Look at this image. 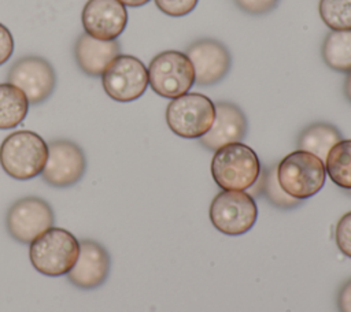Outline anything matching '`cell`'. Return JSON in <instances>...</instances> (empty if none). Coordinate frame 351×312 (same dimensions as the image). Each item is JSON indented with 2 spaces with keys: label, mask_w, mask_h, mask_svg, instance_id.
I'll list each match as a JSON object with an SVG mask.
<instances>
[{
  "label": "cell",
  "mask_w": 351,
  "mask_h": 312,
  "mask_svg": "<svg viewBox=\"0 0 351 312\" xmlns=\"http://www.w3.org/2000/svg\"><path fill=\"white\" fill-rule=\"evenodd\" d=\"M14 51V38L11 31L0 23V66L4 64L12 55Z\"/></svg>",
  "instance_id": "484cf974"
},
{
  "label": "cell",
  "mask_w": 351,
  "mask_h": 312,
  "mask_svg": "<svg viewBox=\"0 0 351 312\" xmlns=\"http://www.w3.org/2000/svg\"><path fill=\"white\" fill-rule=\"evenodd\" d=\"M336 305L339 312H351V278L340 286L336 297Z\"/></svg>",
  "instance_id": "4316f807"
},
{
  "label": "cell",
  "mask_w": 351,
  "mask_h": 312,
  "mask_svg": "<svg viewBox=\"0 0 351 312\" xmlns=\"http://www.w3.org/2000/svg\"><path fill=\"white\" fill-rule=\"evenodd\" d=\"M81 19L85 33L93 38L110 41L125 30L128 11L119 0H88Z\"/></svg>",
  "instance_id": "4fadbf2b"
},
{
  "label": "cell",
  "mask_w": 351,
  "mask_h": 312,
  "mask_svg": "<svg viewBox=\"0 0 351 312\" xmlns=\"http://www.w3.org/2000/svg\"><path fill=\"white\" fill-rule=\"evenodd\" d=\"M110 267V255L101 244L93 239H81L78 259L67 272V279L81 290H93L106 282Z\"/></svg>",
  "instance_id": "5bb4252c"
},
{
  "label": "cell",
  "mask_w": 351,
  "mask_h": 312,
  "mask_svg": "<svg viewBox=\"0 0 351 312\" xmlns=\"http://www.w3.org/2000/svg\"><path fill=\"white\" fill-rule=\"evenodd\" d=\"M325 171L330 181L351 190V140H340L326 155Z\"/></svg>",
  "instance_id": "ffe728a7"
},
{
  "label": "cell",
  "mask_w": 351,
  "mask_h": 312,
  "mask_svg": "<svg viewBox=\"0 0 351 312\" xmlns=\"http://www.w3.org/2000/svg\"><path fill=\"white\" fill-rule=\"evenodd\" d=\"M151 89L165 99H176L189 92L195 83V71L188 56L178 51L158 53L148 66Z\"/></svg>",
  "instance_id": "52a82bcc"
},
{
  "label": "cell",
  "mask_w": 351,
  "mask_h": 312,
  "mask_svg": "<svg viewBox=\"0 0 351 312\" xmlns=\"http://www.w3.org/2000/svg\"><path fill=\"white\" fill-rule=\"evenodd\" d=\"M85 170V155L75 142L70 140L48 142V159L41 172L44 182L53 187H69L84 177Z\"/></svg>",
  "instance_id": "8fae6325"
},
{
  "label": "cell",
  "mask_w": 351,
  "mask_h": 312,
  "mask_svg": "<svg viewBox=\"0 0 351 312\" xmlns=\"http://www.w3.org/2000/svg\"><path fill=\"white\" fill-rule=\"evenodd\" d=\"M322 59L340 73L351 71V30H332L322 42Z\"/></svg>",
  "instance_id": "d6986e66"
},
{
  "label": "cell",
  "mask_w": 351,
  "mask_h": 312,
  "mask_svg": "<svg viewBox=\"0 0 351 312\" xmlns=\"http://www.w3.org/2000/svg\"><path fill=\"white\" fill-rule=\"evenodd\" d=\"M335 241L339 250L351 259V211L344 213L336 223Z\"/></svg>",
  "instance_id": "603a6c76"
},
{
  "label": "cell",
  "mask_w": 351,
  "mask_h": 312,
  "mask_svg": "<svg viewBox=\"0 0 351 312\" xmlns=\"http://www.w3.org/2000/svg\"><path fill=\"white\" fill-rule=\"evenodd\" d=\"M29 101L16 86L0 83V130H10L23 122L27 115Z\"/></svg>",
  "instance_id": "ac0fdd59"
},
{
  "label": "cell",
  "mask_w": 351,
  "mask_h": 312,
  "mask_svg": "<svg viewBox=\"0 0 351 312\" xmlns=\"http://www.w3.org/2000/svg\"><path fill=\"white\" fill-rule=\"evenodd\" d=\"M185 55L195 71V83L210 86L219 82L230 68V53L228 48L213 38L192 42Z\"/></svg>",
  "instance_id": "7c38bea8"
},
{
  "label": "cell",
  "mask_w": 351,
  "mask_h": 312,
  "mask_svg": "<svg viewBox=\"0 0 351 312\" xmlns=\"http://www.w3.org/2000/svg\"><path fill=\"white\" fill-rule=\"evenodd\" d=\"M341 134L336 126L325 122H315L306 126L298 137V149L310 152L325 161L328 152L340 141Z\"/></svg>",
  "instance_id": "e0dca14e"
},
{
  "label": "cell",
  "mask_w": 351,
  "mask_h": 312,
  "mask_svg": "<svg viewBox=\"0 0 351 312\" xmlns=\"http://www.w3.org/2000/svg\"><path fill=\"white\" fill-rule=\"evenodd\" d=\"M55 215L51 205L36 196L16 200L7 212L8 234L18 242L29 245L41 233L53 227Z\"/></svg>",
  "instance_id": "ba28073f"
},
{
  "label": "cell",
  "mask_w": 351,
  "mask_h": 312,
  "mask_svg": "<svg viewBox=\"0 0 351 312\" xmlns=\"http://www.w3.org/2000/svg\"><path fill=\"white\" fill-rule=\"evenodd\" d=\"M256 186V194L265 196V198L276 208L291 209L300 205V200L288 196L280 186L277 181V163L266 167L261 171L258 181L254 183ZM252 187V186H251Z\"/></svg>",
  "instance_id": "44dd1931"
},
{
  "label": "cell",
  "mask_w": 351,
  "mask_h": 312,
  "mask_svg": "<svg viewBox=\"0 0 351 312\" xmlns=\"http://www.w3.org/2000/svg\"><path fill=\"white\" fill-rule=\"evenodd\" d=\"M346 192H347V193L351 196V190H346Z\"/></svg>",
  "instance_id": "f546056e"
},
{
  "label": "cell",
  "mask_w": 351,
  "mask_h": 312,
  "mask_svg": "<svg viewBox=\"0 0 351 312\" xmlns=\"http://www.w3.org/2000/svg\"><path fill=\"white\" fill-rule=\"evenodd\" d=\"M213 226L225 235H241L252 229L258 218L254 197L244 190H222L210 204Z\"/></svg>",
  "instance_id": "5b68a950"
},
{
  "label": "cell",
  "mask_w": 351,
  "mask_h": 312,
  "mask_svg": "<svg viewBox=\"0 0 351 312\" xmlns=\"http://www.w3.org/2000/svg\"><path fill=\"white\" fill-rule=\"evenodd\" d=\"M104 92L115 101L128 103L143 96L148 86V71L130 55L117 56L101 75Z\"/></svg>",
  "instance_id": "9c48e42d"
},
{
  "label": "cell",
  "mask_w": 351,
  "mask_h": 312,
  "mask_svg": "<svg viewBox=\"0 0 351 312\" xmlns=\"http://www.w3.org/2000/svg\"><path fill=\"white\" fill-rule=\"evenodd\" d=\"M319 16L332 30H351V0H319Z\"/></svg>",
  "instance_id": "7402d4cb"
},
{
  "label": "cell",
  "mask_w": 351,
  "mask_h": 312,
  "mask_svg": "<svg viewBox=\"0 0 351 312\" xmlns=\"http://www.w3.org/2000/svg\"><path fill=\"white\" fill-rule=\"evenodd\" d=\"M7 82L21 89L29 104H40L52 94L56 75L48 60L41 56L27 55L11 66Z\"/></svg>",
  "instance_id": "30bf717a"
},
{
  "label": "cell",
  "mask_w": 351,
  "mask_h": 312,
  "mask_svg": "<svg viewBox=\"0 0 351 312\" xmlns=\"http://www.w3.org/2000/svg\"><path fill=\"white\" fill-rule=\"evenodd\" d=\"M47 159L48 144L30 130L14 131L0 145V166L16 181H27L40 175Z\"/></svg>",
  "instance_id": "6da1fadb"
},
{
  "label": "cell",
  "mask_w": 351,
  "mask_h": 312,
  "mask_svg": "<svg viewBox=\"0 0 351 312\" xmlns=\"http://www.w3.org/2000/svg\"><path fill=\"white\" fill-rule=\"evenodd\" d=\"M215 104L204 94L185 93L173 99L166 108L170 130L182 138H200L211 127Z\"/></svg>",
  "instance_id": "8992f818"
},
{
  "label": "cell",
  "mask_w": 351,
  "mask_h": 312,
  "mask_svg": "<svg viewBox=\"0 0 351 312\" xmlns=\"http://www.w3.org/2000/svg\"><path fill=\"white\" fill-rule=\"evenodd\" d=\"M344 94H346L347 100L351 103V71L347 73V77L344 81Z\"/></svg>",
  "instance_id": "83f0119b"
},
{
  "label": "cell",
  "mask_w": 351,
  "mask_h": 312,
  "mask_svg": "<svg viewBox=\"0 0 351 312\" xmlns=\"http://www.w3.org/2000/svg\"><path fill=\"white\" fill-rule=\"evenodd\" d=\"M156 7L170 16H184L197 4V0H155Z\"/></svg>",
  "instance_id": "cb8c5ba5"
},
{
  "label": "cell",
  "mask_w": 351,
  "mask_h": 312,
  "mask_svg": "<svg viewBox=\"0 0 351 312\" xmlns=\"http://www.w3.org/2000/svg\"><path fill=\"white\" fill-rule=\"evenodd\" d=\"M248 123L244 112L233 103H215V118L210 130L199 138L208 151H217L223 145L241 142L247 134Z\"/></svg>",
  "instance_id": "9a60e30c"
},
{
  "label": "cell",
  "mask_w": 351,
  "mask_h": 312,
  "mask_svg": "<svg viewBox=\"0 0 351 312\" xmlns=\"http://www.w3.org/2000/svg\"><path fill=\"white\" fill-rule=\"evenodd\" d=\"M261 171L258 155L243 142L221 146L211 159V175L222 190H248Z\"/></svg>",
  "instance_id": "7a4b0ae2"
},
{
  "label": "cell",
  "mask_w": 351,
  "mask_h": 312,
  "mask_svg": "<svg viewBox=\"0 0 351 312\" xmlns=\"http://www.w3.org/2000/svg\"><path fill=\"white\" fill-rule=\"evenodd\" d=\"M234 3L243 11L256 15L271 11L277 5L278 0H234Z\"/></svg>",
  "instance_id": "d4e9b609"
},
{
  "label": "cell",
  "mask_w": 351,
  "mask_h": 312,
  "mask_svg": "<svg viewBox=\"0 0 351 312\" xmlns=\"http://www.w3.org/2000/svg\"><path fill=\"white\" fill-rule=\"evenodd\" d=\"M119 1L128 7H140V5L147 4L149 0H119Z\"/></svg>",
  "instance_id": "f1b7e54d"
},
{
  "label": "cell",
  "mask_w": 351,
  "mask_h": 312,
  "mask_svg": "<svg viewBox=\"0 0 351 312\" xmlns=\"http://www.w3.org/2000/svg\"><path fill=\"white\" fill-rule=\"evenodd\" d=\"M121 55L117 40L103 41L82 33L74 45V56L78 67L90 77L103 75L108 64Z\"/></svg>",
  "instance_id": "2e32d148"
},
{
  "label": "cell",
  "mask_w": 351,
  "mask_h": 312,
  "mask_svg": "<svg viewBox=\"0 0 351 312\" xmlns=\"http://www.w3.org/2000/svg\"><path fill=\"white\" fill-rule=\"evenodd\" d=\"M325 179V163L310 152L296 149L277 163V181L292 198L313 197L324 187Z\"/></svg>",
  "instance_id": "277c9868"
},
{
  "label": "cell",
  "mask_w": 351,
  "mask_h": 312,
  "mask_svg": "<svg viewBox=\"0 0 351 312\" xmlns=\"http://www.w3.org/2000/svg\"><path fill=\"white\" fill-rule=\"evenodd\" d=\"M29 245L32 265L47 276L67 275L80 255V241L62 227L48 229Z\"/></svg>",
  "instance_id": "3957f363"
}]
</instances>
